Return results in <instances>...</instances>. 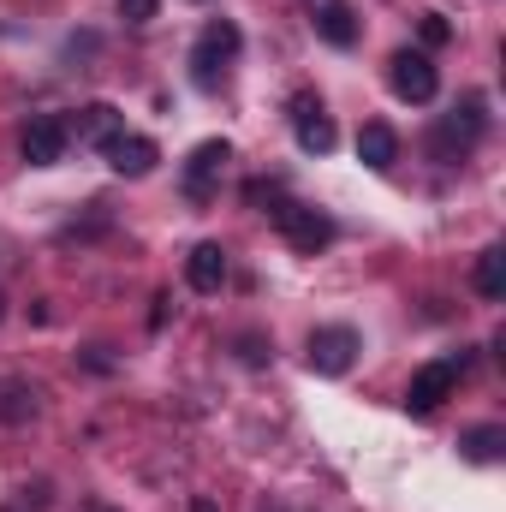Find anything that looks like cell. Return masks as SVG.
Segmentation results:
<instances>
[{"mask_svg":"<svg viewBox=\"0 0 506 512\" xmlns=\"http://www.w3.org/2000/svg\"><path fill=\"white\" fill-rule=\"evenodd\" d=\"M268 215H274V227H280V239H286L292 251L316 256V251L334 245V221H328L322 209H310V203H274Z\"/></svg>","mask_w":506,"mask_h":512,"instance_id":"obj_1","label":"cell"},{"mask_svg":"<svg viewBox=\"0 0 506 512\" xmlns=\"http://www.w3.org/2000/svg\"><path fill=\"white\" fill-rule=\"evenodd\" d=\"M459 447H465V459H477V465H495V459H501V447H506V429H495V423H489V429H471Z\"/></svg>","mask_w":506,"mask_h":512,"instance_id":"obj_16","label":"cell"},{"mask_svg":"<svg viewBox=\"0 0 506 512\" xmlns=\"http://www.w3.org/2000/svg\"><path fill=\"white\" fill-rule=\"evenodd\" d=\"M316 36L328 48H352L358 42V12L346 0H316Z\"/></svg>","mask_w":506,"mask_h":512,"instance_id":"obj_12","label":"cell"},{"mask_svg":"<svg viewBox=\"0 0 506 512\" xmlns=\"http://www.w3.org/2000/svg\"><path fill=\"white\" fill-rule=\"evenodd\" d=\"M483 96H465V108H453L441 126H435V161H465L471 143L483 137Z\"/></svg>","mask_w":506,"mask_h":512,"instance_id":"obj_3","label":"cell"},{"mask_svg":"<svg viewBox=\"0 0 506 512\" xmlns=\"http://www.w3.org/2000/svg\"><path fill=\"white\" fill-rule=\"evenodd\" d=\"M102 155H108V167H114V173H126V179H143V173L161 161V149H155L149 137H131V131H120Z\"/></svg>","mask_w":506,"mask_h":512,"instance_id":"obj_11","label":"cell"},{"mask_svg":"<svg viewBox=\"0 0 506 512\" xmlns=\"http://www.w3.org/2000/svg\"><path fill=\"white\" fill-rule=\"evenodd\" d=\"M239 54V24H227V18H215L203 36H197V48H191V78L197 84H215L221 78V66Z\"/></svg>","mask_w":506,"mask_h":512,"instance_id":"obj_5","label":"cell"},{"mask_svg":"<svg viewBox=\"0 0 506 512\" xmlns=\"http://www.w3.org/2000/svg\"><path fill=\"white\" fill-rule=\"evenodd\" d=\"M358 161H364L370 173H387V167L399 161V137H393V126L370 120V126L358 131Z\"/></svg>","mask_w":506,"mask_h":512,"instance_id":"obj_14","label":"cell"},{"mask_svg":"<svg viewBox=\"0 0 506 512\" xmlns=\"http://www.w3.org/2000/svg\"><path fill=\"white\" fill-rule=\"evenodd\" d=\"M292 131H298V143H304L310 155H328V149H334V120L322 114L316 96H292Z\"/></svg>","mask_w":506,"mask_h":512,"instance_id":"obj_10","label":"cell"},{"mask_svg":"<svg viewBox=\"0 0 506 512\" xmlns=\"http://www.w3.org/2000/svg\"><path fill=\"white\" fill-rule=\"evenodd\" d=\"M227 161H233V149H227L221 137H209V143H197V149H191V161H185V191H191V197H209Z\"/></svg>","mask_w":506,"mask_h":512,"instance_id":"obj_9","label":"cell"},{"mask_svg":"<svg viewBox=\"0 0 506 512\" xmlns=\"http://www.w3.org/2000/svg\"><path fill=\"white\" fill-rule=\"evenodd\" d=\"M90 512H120V507H102V501H96V507H90Z\"/></svg>","mask_w":506,"mask_h":512,"instance_id":"obj_20","label":"cell"},{"mask_svg":"<svg viewBox=\"0 0 506 512\" xmlns=\"http://www.w3.org/2000/svg\"><path fill=\"white\" fill-rule=\"evenodd\" d=\"M387 78H393V90L405 102H435V90H441V72H435V60L423 48H399L387 60Z\"/></svg>","mask_w":506,"mask_h":512,"instance_id":"obj_4","label":"cell"},{"mask_svg":"<svg viewBox=\"0 0 506 512\" xmlns=\"http://www.w3.org/2000/svg\"><path fill=\"white\" fill-rule=\"evenodd\" d=\"M358 358V334L352 328H316L310 334V370L316 376H346Z\"/></svg>","mask_w":506,"mask_h":512,"instance_id":"obj_6","label":"cell"},{"mask_svg":"<svg viewBox=\"0 0 506 512\" xmlns=\"http://www.w3.org/2000/svg\"><path fill=\"white\" fill-rule=\"evenodd\" d=\"M0 316H6V298H0Z\"/></svg>","mask_w":506,"mask_h":512,"instance_id":"obj_21","label":"cell"},{"mask_svg":"<svg viewBox=\"0 0 506 512\" xmlns=\"http://www.w3.org/2000/svg\"><path fill=\"white\" fill-rule=\"evenodd\" d=\"M185 280H191V292H221L227 286V251L221 245H197L185 256Z\"/></svg>","mask_w":506,"mask_h":512,"instance_id":"obj_13","label":"cell"},{"mask_svg":"<svg viewBox=\"0 0 506 512\" xmlns=\"http://www.w3.org/2000/svg\"><path fill=\"white\" fill-rule=\"evenodd\" d=\"M18 149H24V161H30V167H54V161L66 155V120H54V114L24 120V131H18Z\"/></svg>","mask_w":506,"mask_h":512,"instance_id":"obj_7","label":"cell"},{"mask_svg":"<svg viewBox=\"0 0 506 512\" xmlns=\"http://www.w3.org/2000/svg\"><path fill=\"white\" fill-rule=\"evenodd\" d=\"M465 376V352L459 358H435V364H423L411 387H405V411H417V417H429V411H441V399H453V387Z\"/></svg>","mask_w":506,"mask_h":512,"instance_id":"obj_2","label":"cell"},{"mask_svg":"<svg viewBox=\"0 0 506 512\" xmlns=\"http://www.w3.org/2000/svg\"><path fill=\"white\" fill-rule=\"evenodd\" d=\"M0 417L6 423H30L36 417V393L24 382H0Z\"/></svg>","mask_w":506,"mask_h":512,"instance_id":"obj_17","label":"cell"},{"mask_svg":"<svg viewBox=\"0 0 506 512\" xmlns=\"http://www.w3.org/2000/svg\"><path fill=\"white\" fill-rule=\"evenodd\" d=\"M120 131H126V120H120L114 102H90V108H78V120L66 126V137H78V143H90V149H108Z\"/></svg>","mask_w":506,"mask_h":512,"instance_id":"obj_8","label":"cell"},{"mask_svg":"<svg viewBox=\"0 0 506 512\" xmlns=\"http://www.w3.org/2000/svg\"><path fill=\"white\" fill-rule=\"evenodd\" d=\"M447 36H453V24H447L441 12H423V42H429V48H441Z\"/></svg>","mask_w":506,"mask_h":512,"instance_id":"obj_18","label":"cell"},{"mask_svg":"<svg viewBox=\"0 0 506 512\" xmlns=\"http://www.w3.org/2000/svg\"><path fill=\"white\" fill-rule=\"evenodd\" d=\"M197 6H203V0H197Z\"/></svg>","mask_w":506,"mask_h":512,"instance_id":"obj_22","label":"cell"},{"mask_svg":"<svg viewBox=\"0 0 506 512\" xmlns=\"http://www.w3.org/2000/svg\"><path fill=\"white\" fill-rule=\"evenodd\" d=\"M155 6H161V0H120V18H126V24H149Z\"/></svg>","mask_w":506,"mask_h":512,"instance_id":"obj_19","label":"cell"},{"mask_svg":"<svg viewBox=\"0 0 506 512\" xmlns=\"http://www.w3.org/2000/svg\"><path fill=\"white\" fill-rule=\"evenodd\" d=\"M471 280H477V292H483L489 304H501L506 298V251L501 245H489V251L477 256V274H471Z\"/></svg>","mask_w":506,"mask_h":512,"instance_id":"obj_15","label":"cell"}]
</instances>
